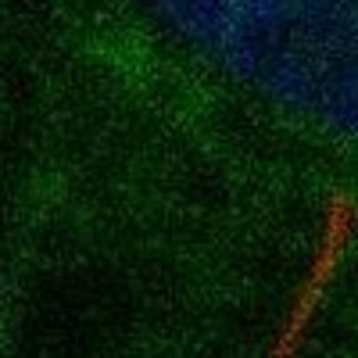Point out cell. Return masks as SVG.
I'll return each mask as SVG.
<instances>
[{
  "instance_id": "6da1fadb",
  "label": "cell",
  "mask_w": 358,
  "mask_h": 358,
  "mask_svg": "<svg viewBox=\"0 0 358 358\" xmlns=\"http://www.w3.org/2000/svg\"><path fill=\"white\" fill-rule=\"evenodd\" d=\"M358 248V190L334 187L322 197L312 248L305 255V268L294 280L287 301L276 315V326L268 330L262 358H308L322 319L330 312L334 290L344 276V268Z\"/></svg>"
}]
</instances>
